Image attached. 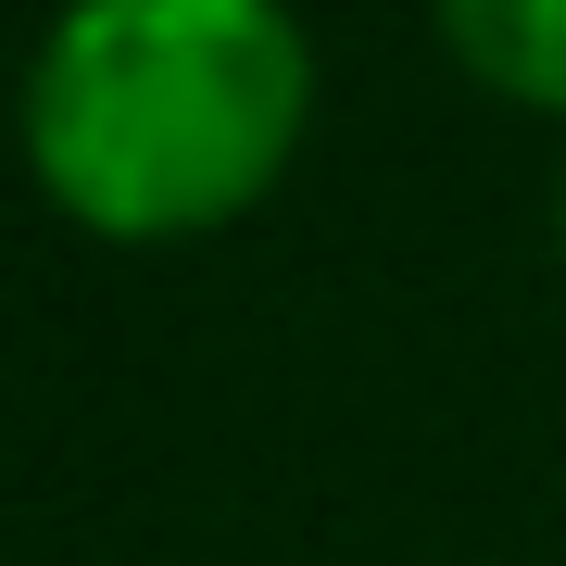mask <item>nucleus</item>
Instances as JSON below:
<instances>
[{
    "label": "nucleus",
    "mask_w": 566,
    "mask_h": 566,
    "mask_svg": "<svg viewBox=\"0 0 566 566\" xmlns=\"http://www.w3.org/2000/svg\"><path fill=\"white\" fill-rule=\"evenodd\" d=\"M315 114L290 0H63L25 51V164L102 240H189L277 189Z\"/></svg>",
    "instance_id": "f257e3e1"
},
{
    "label": "nucleus",
    "mask_w": 566,
    "mask_h": 566,
    "mask_svg": "<svg viewBox=\"0 0 566 566\" xmlns=\"http://www.w3.org/2000/svg\"><path fill=\"white\" fill-rule=\"evenodd\" d=\"M441 39L479 88L566 114V0H441Z\"/></svg>",
    "instance_id": "f03ea898"
},
{
    "label": "nucleus",
    "mask_w": 566,
    "mask_h": 566,
    "mask_svg": "<svg viewBox=\"0 0 566 566\" xmlns=\"http://www.w3.org/2000/svg\"><path fill=\"white\" fill-rule=\"evenodd\" d=\"M554 240H566V177H554Z\"/></svg>",
    "instance_id": "7ed1b4c3"
}]
</instances>
